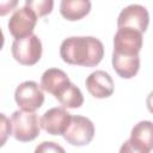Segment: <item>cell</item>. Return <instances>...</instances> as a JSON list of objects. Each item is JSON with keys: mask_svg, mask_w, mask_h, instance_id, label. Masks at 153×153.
<instances>
[{"mask_svg": "<svg viewBox=\"0 0 153 153\" xmlns=\"http://www.w3.org/2000/svg\"><path fill=\"white\" fill-rule=\"evenodd\" d=\"M60 55L69 65L94 67L104 56V45L92 36H72L62 41Z\"/></svg>", "mask_w": 153, "mask_h": 153, "instance_id": "cell-1", "label": "cell"}, {"mask_svg": "<svg viewBox=\"0 0 153 153\" xmlns=\"http://www.w3.org/2000/svg\"><path fill=\"white\" fill-rule=\"evenodd\" d=\"M12 135L20 142L35 140L39 134L41 121L35 111L17 110L11 116Z\"/></svg>", "mask_w": 153, "mask_h": 153, "instance_id": "cell-2", "label": "cell"}, {"mask_svg": "<svg viewBox=\"0 0 153 153\" xmlns=\"http://www.w3.org/2000/svg\"><path fill=\"white\" fill-rule=\"evenodd\" d=\"M12 56L17 62L24 66L37 63L42 56V42L36 35L14 39L12 43Z\"/></svg>", "mask_w": 153, "mask_h": 153, "instance_id": "cell-3", "label": "cell"}, {"mask_svg": "<svg viewBox=\"0 0 153 153\" xmlns=\"http://www.w3.org/2000/svg\"><path fill=\"white\" fill-rule=\"evenodd\" d=\"M14 100L23 110L35 111L44 103V93L36 81L26 80L20 82L14 91Z\"/></svg>", "mask_w": 153, "mask_h": 153, "instance_id": "cell-4", "label": "cell"}, {"mask_svg": "<svg viewBox=\"0 0 153 153\" xmlns=\"http://www.w3.org/2000/svg\"><path fill=\"white\" fill-rule=\"evenodd\" d=\"M94 136V126L92 121L84 116H72L71 123L63 134V139L72 146H85Z\"/></svg>", "mask_w": 153, "mask_h": 153, "instance_id": "cell-5", "label": "cell"}, {"mask_svg": "<svg viewBox=\"0 0 153 153\" xmlns=\"http://www.w3.org/2000/svg\"><path fill=\"white\" fill-rule=\"evenodd\" d=\"M37 14L27 6L17 8L8 20V31L16 38H23L32 35V31L37 23Z\"/></svg>", "mask_w": 153, "mask_h": 153, "instance_id": "cell-6", "label": "cell"}, {"mask_svg": "<svg viewBox=\"0 0 153 153\" xmlns=\"http://www.w3.org/2000/svg\"><path fill=\"white\" fill-rule=\"evenodd\" d=\"M149 14L145 6L139 4H131L124 7L117 18V26L130 27L140 32H145L148 27Z\"/></svg>", "mask_w": 153, "mask_h": 153, "instance_id": "cell-7", "label": "cell"}, {"mask_svg": "<svg viewBox=\"0 0 153 153\" xmlns=\"http://www.w3.org/2000/svg\"><path fill=\"white\" fill-rule=\"evenodd\" d=\"M142 48V32L120 27L114 36V53L123 55H139Z\"/></svg>", "mask_w": 153, "mask_h": 153, "instance_id": "cell-8", "label": "cell"}, {"mask_svg": "<svg viewBox=\"0 0 153 153\" xmlns=\"http://www.w3.org/2000/svg\"><path fill=\"white\" fill-rule=\"evenodd\" d=\"M72 120V115L62 106L47 110L41 117V127L50 135H63Z\"/></svg>", "mask_w": 153, "mask_h": 153, "instance_id": "cell-9", "label": "cell"}, {"mask_svg": "<svg viewBox=\"0 0 153 153\" xmlns=\"http://www.w3.org/2000/svg\"><path fill=\"white\" fill-rule=\"evenodd\" d=\"M90 94L94 98H108L114 93V80L105 71H94L85 80Z\"/></svg>", "mask_w": 153, "mask_h": 153, "instance_id": "cell-10", "label": "cell"}, {"mask_svg": "<svg viewBox=\"0 0 153 153\" xmlns=\"http://www.w3.org/2000/svg\"><path fill=\"white\" fill-rule=\"evenodd\" d=\"M112 67L115 72L124 79L135 76L140 69V56L139 55H123L112 51Z\"/></svg>", "mask_w": 153, "mask_h": 153, "instance_id": "cell-11", "label": "cell"}, {"mask_svg": "<svg viewBox=\"0 0 153 153\" xmlns=\"http://www.w3.org/2000/svg\"><path fill=\"white\" fill-rule=\"evenodd\" d=\"M91 11V1L88 0H62L60 12L67 20H79Z\"/></svg>", "mask_w": 153, "mask_h": 153, "instance_id": "cell-12", "label": "cell"}, {"mask_svg": "<svg viewBox=\"0 0 153 153\" xmlns=\"http://www.w3.org/2000/svg\"><path fill=\"white\" fill-rule=\"evenodd\" d=\"M54 97L61 103L63 108L75 109L80 108L84 103V96L78 86H75L73 82H67L63 85L55 94Z\"/></svg>", "mask_w": 153, "mask_h": 153, "instance_id": "cell-13", "label": "cell"}, {"mask_svg": "<svg viewBox=\"0 0 153 153\" xmlns=\"http://www.w3.org/2000/svg\"><path fill=\"white\" fill-rule=\"evenodd\" d=\"M69 81L71 80L68 75L62 69L49 68L44 71V73L41 76V87L54 96L63 85H66Z\"/></svg>", "mask_w": 153, "mask_h": 153, "instance_id": "cell-14", "label": "cell"}, {"mask_svg": "<svg viewBox=\"0 0 153 153\" xmlns=\"http://www.w3.org/2000/svg\"><path fill=\"white\" fill-rule=\"evenodd\" d=\"M130 140L151 151L153 149V122L140 121L137 122L130 133Z\"/></svg>", "mask_w": 153, "mask_h": 153, "instance_id": "cell-15", "label": "cell"}, {"mask_svg": "<svg viewBox=\"0 0 153 153\" xmlns=\"http://www.w3.org/2000/svg\"><path fill=\"white\" fill-rule=\"evenodd\" d=\"M25 6L30 7L39 18V17L47 16L51 12L54 1L53 0H26Z\"/></svg>", "mask_w": 153, "mask_h": 153, "instance_id": "cell-16", "label": "cell"}, {"mask_svg": "<svg viewBox=\"0 0 153 153\" xmlns=\"http://www.w3.org/2000/svg\"><path fill=\"white\" fill-rule=\"evenodd\" d=\"M33 153H66L65 148L54 141H43L36 146Z\"/></svg>", "mask_w": 153, "mask_h": 153, "instance_id": "cell-17", "label": "cell"}, {"mask_svg": "<svg viewBox=\"0 0 153 153\" xmlns=\"http://www.w3.org/2000/svg\"><path fill=\"white\" fill-rule=\"evenodd\" d=\"M151 151L143 148L142 146L137 145L136 142H134L133 140L128 139L127 141H124L120 148V153H149Z\"/></svg>", "mask_w": 153, "mask_h": 153, "instance_id": "cell-18", "label": "cell"}, {"mask_svg": "<svg viewBox=\"0 0 153 153\" xmlns=\"http://www.w3.org/2000/svg\"><path fill=\"white\" fill-rule=\"evenodd\" d=\"M146 105H147L148 110L153 114V91L149 92V94L147 96V98H146Z\"/></svg>", "mask_w": 153, "mask_h": 153, "instance_id": "cell-19", "label": "cell"}]
</instances>
